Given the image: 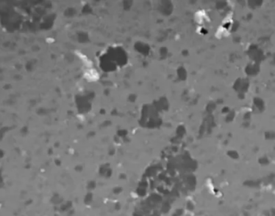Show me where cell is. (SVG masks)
<instances>
[]
</instances>
